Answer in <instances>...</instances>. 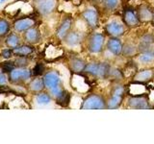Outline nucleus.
Masks as SVG:
<instances>
[{
	"label": "nucleus",
	"instance_id": "f257e3e1",
	"mask_svg": "<svg viewBox=\"0 0 154 144\" xmlns=\"http://www.w3.org/2000/svg\"><path fill=\"white\" fill-rule=\"evenodd\" d=\"M111 66L107 62H90L86 64L84 72L91 74L96 78H107L110 74Z\"/></svg>",
	"mask_w": 154,
	"mask_h": 144
},
{
	"label": "nucleus",
	"instance_id": "f03ea898",
	"mask_svg": "<svg viewBox=\"0 0 154 144\" xmlns=\"http://www.w3.org/2000/svg\"><path fill=\"white\" fill-rule=\"evenodd\" d=\"M83 110H104L107 109V102L102 96L98 94H91L87 96L83 101L82 107Z\"/></svg>",
	"mask_w": 154,
	"mask_h": 144
},
{
	"label": "nucleus",
	"instance_id": "7ed1b4c3",
	"mask_svg": "<svg viewBox=\"0 0 154 144\" xmlns=\"http://www.w3.org/2000/svg\"><path fill=\"white\" fill-rule=\"evenodd\" d=\"M32 75V72L24 68V67H17V68H14L9 73V79L12 83H19V82H24L30 79Z\"/></svg>",
	"mask_w": 154,
	"mask_h": 144
},
{
	"label": "nucleus",
	"instance_id": "20e7f679",
	"mask_svg": "<svg viewBox=\"0 0 154 144\" xmlns=\"http://www.w3.org/2000/svg\"><path fill=\"white\" fill-rule=\"evenodd\" d=\"M104 40H105V38L102 34H98V33L94 34L89 40V43H88L89 51L91 53H94V54L100 53L103 49Z\"/></svg>",
	"mask_w": 154,
	"mask_h": 144
},
{
	"label": "nucleus",
	"instance_id": "39448f33",
	"mask_svg": "<svg viewBox=\"0 0 154 144\" xmlns=\"http://www.w3.org/2000/svg\"><path fill=\"white\" fill-rule=\"evenodd\" d=\"M123 21L124 24L127 27L133 28V27H137L140 25V19L138 17V14L133 11V9L131 8H126L124 9L123 12Z\"/></svg>",
	"mask_w": 154,
	"mask_h": 144
},
{
	"label": "nucleus",
	"instance_id": "423d86ee",
	"mask_svg": "<svg viewBox=\"0 0 154 144\" xmlns=\"http://www.w3.org/2000/svg\"><path fill=\"white\" fill-rule=\"evenodd\" d=\"M128 105L130 108L138 110H146L149 108L148 98H146L144 95L132 96L131 98L128 99Z\"/></svg>",
	"mask_w": 154,
	"mask_h": 144
},
{
	"label": "nucleus",
	"instance_id": "0eeeda50",
	"mask_svg": "<svg viewBox=\"0 0 154 144\" xmlns=\"http://www.w3.org/2000/svg\"><path fill=\"white\" fill-rule=\"evenodd\" d=\"M43 81H45V88H48L49 90L56 88L58 86H61L60 75L55 71L47 72V73L45 75V77H43Z\"/></svg>",
	"mask_w": 154,
	"mask_h": 144
},
{
	"label": "nucleus",
	"instance_id": "6e6552de",
	"mask_svg": "<svg viewBox=\"0 0 154 144\" xmlns=\"http://www.w3.org/2000/svg\"><path fill=\"white\" fill-rule=\"evenodd\" d=\"M57 0H38L37 7L42 14H49L56 8Z\"/></svg>",
	"mask_w": 154,
	"mask_h": 144
},
{
	"label": "nucleus",
	"instance_id": "1a4fd4ad",
	"mask_svg": "<svg viewBox=\"0 0 154 144\" xmlns=\"http://www.w3.org/2000/svg\"><path fill=\"white\" fill-rule=\"evenodd\" d=\"M106 32L111 37L118 38L122 36L124 34V26L123 24L119 23L118 21H111L106 25Z\"/></svg>",
	"mask_w": 154,
	"mask_h": 144
},
{
	"label": "nucleus",
	"instance_id": "9d476101",
	"mask_svg": "<svg viewBox=\"0 0 154 144\" xmlns=\"http://www.w3.org/2000/svg\"><path fill=\"white\" fill-rule=\"evenodd\" d=\"M82 17L84 18L86 23L91 28H94L98 24V14L94 9H87L82 13Z\"/></svg>",
	"mask_w": 154,
	"mask_h": 144
},
{
	"label": "nucleus",
	"instance_id": "9b49d317",
	"mask_svg": "<svg viewBox=\"0 0 154 144\" xmlns=\"http://www.w3.org/2000/svg\"><path fill=\"white\" fill-rule=\"evenodd\" d=\"M138 17L141 22H148L153 20L154 12L147 5H141L138 9Z\"/></svg>",
	"mask_w": 154,
	"mask_h": 144
},
{
	"label": "nucleus",
	"instance_id": "f8f14e48",
	"mask_svg": "<svg viewBox=\"0 0 154 144\" xmlns=\"http://www.w3.org/2000/svg\"><path fill=\"white\" fill-rule=\"evenodd\" d=\"M71 26H72V18L69 16L65 18L64 20L62 21L61 25L59 26V28H58V30H57V33H56L57 37L59 38L60 40L65 38L67 34L69 33Z\"/></svg>",
	"mask_w": 154,
	"mask_h": 144
},
{
	"label": "nucleus",
	"instance_id": "ddd939ff",
	"mask_svg": "<svg viewBox=\"0 0 154 144\" xmlns=\"http://www.w3.org/2000/svg\"><path fill=\"white\" fill-rule=\"evenodd\" d=\"M122 43L118 38H109V40L107 42V48L108 50L112 53V54L119 56V54H122Z\"/></svg>",
	"mask_w": 154,
	"mask_h": 144
},
{
	"label": "nucleus",
	"instance_id": "4468645a",
	"mask_svg": "<svg viewBox=\"0 0 154 144\" xmlns=\"http://www.w3.org/2000/svg\"><path fill=\"white\" fill-rule=\"evenodd\" d=\"M35 21L32 18H21L18 19L14 24V28L17 32H25L28 29L32 28Z\"/></svg>",
	"mask_w": 154,
	"mask_h": 144
},
{
	"label": "nucleus",
	"instance_id": "2eb2a0df",
	"mask_svg": "<svg viewBox=\"0 0 154 144\" xmlns=\"http://www.w3.org/2000/svg\"><path fill=\"white\" fill-rule=\"evenodd\" d=\"M147 92V89L143 83H140V82H134L132 85H130L128 88V93L132 96H140L144 95Z\"/></svg>",
	"mask_w": 154,
	"mask_h": 144
},
{
	"label": "nucleus",
	"instance_id": "dca6fc26",
	"mask_svg": "<svg viewBox=\"0 0 154 144\" xmlns=\"http://www.w3.org/2000/svg\"><path fill=\"white\" fill-rule=\"evenodd\" d=\"M154 77V71L152 69H143L137 72V74L134 76L135 82H140V83H146L150 81Z\"/></svg>",
	"mask_w": 154,
	"mask_h": 144
},
{
	"label": "nucleus",
	"instance_id": "f3484780",
	"mask_svg": "<svg viewBox=\"0 0 154 144\" xmlns=\"http://www.w3.org/2000/svg\"><path fill=\"white\" fill-rule=\"evenodd\" d=\"M86 64H87L86 62L83 60L79 59V58H73V59H71L69 62L70 70L75 74L82 73V72L85 70Z\"/></svg>",
	"mask_w": 154,
	"mask_h": 144
},
{
	"label": "nucleus",
	"instance_id": "a211bd4d",
	"mask_svg": "<svg viewBox=\"0 0 154 144\" xmlns=\"http://www.w3.org/2000/svg\"><path fill=\"white\" fill-rule=\"evenodd\" d=\"M64 40L69 46H75V45H78L81 42L82 37L80 35V33L78 32H69Z\"/></svg>",
	"mask_w": 154,
	"mask_h": 144
},
{
	"label": "nucleus",
	"instance_id": "6ab92c4d",
	"mask_svg": "<svg viewBox=\"0 0 154 144\" xmlns=\"http://www.w3.org/2000/svg\"><path fill=\"white\" fill-rule=\"evenodd\" d=\"M41 34L36 28H30L28 29L25 33V40L29 43H36L40 40Z\"/></svg>",
	"mask_w": 154,
	"mask_h": 144
},
{
	"label": "nucleus",
	"instance_id": "aec40b11",
	"mask_svg": "<svg viewBox=\"0 0 154 144\" xmlns=\"http://www.w3.org/2000/svg\"><path fill=\"white\" fill-rule=\"evenodd\" d=\"M154 42V37L150 34H147V35H144L141 38V42H140L139 45V49L142 52L146 51L149 49V47L151 46V44Z\"/></svg>",
	"mask_w": 154,
	"mask_h": 144
},
{
	"label": "nucleus",
	"instance_id": "412c9836",
	"mask_svg": "<svg viewBox=\"0 0 154 144\" xmlns=\"http://www.w3.org/2000/svg\"><path fill=\"white\" fill-rule=\"evenodd\" d=\"M14 53L17 56H21V57H26L28 55H30L33 53L34 48L31 45H20V46H17L16 48L13 49Z\"/></svg>",
	"mask_w": 154,
	"mask_h": 144
},
{
	"label": "nucleus",
	"instance_id": "4be33fe9",
	"mask_svg": "<svg viewBox=\"0 0 154 144\" xmlns=\"http://www.w3.org/2000/svg\"><path fill=\"white\" fill-rule=\"evenodd\" d=\"M140 62L143 64H150L154 62V49H148L146 51H143L141 53L139 57Z\"/></svg>",
	"mask_w": 154,
	"mask_h": 144
},
{
	"label": "nucleus",
	"instance_id": "5701e85b",
	"mask_svg": "<svg viewBox=\"0 0 154 144\" xmlns=\"http://www.w3.org/2000/svg\"><path fill=\"white\" fill-rule=\"evenodd\" d=\"M122 101H123L122 95H112V97L107 101V109H111V110L118 109L122 105Z\"/></svg>",
	"mask_w": 154,
	"mask_h": 144
},
{
	"label": "nucleus",
	"instance_id": "b1692460",
	"mask_svg": "<svg viewBox=\"0 0 154 144\" xmlns=\"http://www.w3.org/2000/svg\"><path fill=\"white\" fill-rule=\"evenodd\" d=\"M45 88V81L41 78L34 79L30 84V89L34 91V92H40V91H42Z\"/></svg>",
	"mask_w": 154,
	"mask_h": 144
},
{
	"label": "nucleus",
	"instance_id": "393cba45",
	"mask_svg": "<svg viewBox=\"0 0 154 144\" xmlns=\"http://www.w3.org/2000/svg\"><path fill=\"white\" fill-rule=\"evenodd\" d=\"M36 102L38 105H40V106L48 105L51 102V96L48 93H45V92L38 93L36 96Z\"/></svg>",
	"mask_w": 154,
	"mask_h": 144
},
{
	"label": "nucleus",
	"instance_id": "a878e982",
	"mask_svg": "<svg viewBox=\"0 0 154 144\" xmlns=\"http://www.w3.org/2000/svg\"><path fill=\"white\" fill-rule=\"evenodd\" d=\"M19 42H20V40H19L18 36L16 35V34H11V35H9V37L6 38V44L9 47L13 48V49L19 45Z\"/></svg>",
	"mask_w": 154,
	"mask_h": 144
},
{
	"label": "nucleus",
	"instance_id": "bb28decb",
	"mask_svg": "<svg viewBox=\"0 0 154 144\" xmlns=\"http://www.w3.org/2000/svg\"><path fill=\"white\" fill-rule=\"evenodd\" d=\"M137 52V48L135 47L134 45L132 44H125L123 47H122V54L126 57H131L133 55L136 54Z\"/></svg>",
	"mask_w": 154,
	"mask_h": 144
},
{
	"label": "nucleus",
	"instance_id": "cd10ccee",
	"mask_svg": "<svg viewBox=\"0 0 154 144\" xmlns=\"http://www.w3.org/2000/svg\"><path fill=\"white\" fill-rule=\"evenodd\" d=\"M69 102H70V94L67 91H65V93L59 99H57V103L63 106V107H66L69 104Z\"/></svg>",
	"mask_w": 154,
	"mask_h": 144
},
{
	"label": "nucleus",
	"instance_id": "c85d7f7f",
	"mask_svg": "<svg viewBox=\"0 0 154 144\" xmlns=\"http://www.w3.org/2000/svg\"><path fill=\"white\" fill-rule=\"evenodd\" d=\"M10 30V25L9 22L5 19L1 18L0 19V37L5 36Z\"/></svg>",
	"mask_w": 154,
	"mask_h": 144
},
{
	"label": "nucleus",
	"instance_id": "c756f323",
	"mask_svg": "<svg viewBox=\"0 0 154 144\" xmlns=\"http://www.w3.org/2000/svg\"><path fill=\"white\" fill-rule=\"evenodd\" d=\"M43 71H45V66H43V64H41V62H38V64H37L35 67L33 68L32 74L35 76H40L43 73Z\"/></svg>",
	"mask_w": 154,
	"mask_h": 144
},
{
	"label": "nucleus",
	"instance_id": "7c9ffc66",
	"mask_svg": "<svg viewBox=\"0 0 154 144\" xmlns=\"http://www.w3.org/2000/svg\"><path fill=\"white\" fill-rule=\"evenodd\" d=\"M119 0H105V7L108 10H115L118 7Z\"/></svg>",
	"mask_w": 154,
	"mask_h": 144
},
{
	"label": "nucleus",
	"instance_id": "2f4dec72",
	"mask_svg": "<svg viewBox=\"0 0 154 144\" xmlns=\"http://www.w3.org/2000/svg\"><path fill=\"white\" fill-rule=\"evenodd\" d=\"M14 64L17 65L18 67H24L28 64V60L26 59V57L18 56L17 59H16V61H14Z\"/></svg>",
	"mask_w": 154,
	"mask_h": 144
},
{
	"label": "nucleus",
	"instance_id": "473e14b6",
	"mask_svg": "<svg viewBox=\"0 0 154 144\" xmlns=\"http://www.w3.org/2000/svg\"><path fill=\"white\" fill-rule=\"evenodd\" d=\"M124 88L122 86H116L112 89V95H124Z\"/></svg>",
	"mask_w": 154,
	"mask_h": 144
},
{
	"label": "nucleus",
	"instance_id": "72a5a7b5",
	"mask_svg": "<svg viewBox=\"0 0 154 144\" xmlns=\"http://www.w3.org/2000/svg\"><path fill=\"white\" fill-rule=\"evenodd\" d=\"M14 68H16V64H13V62H4V64H2V70L4 72H11Z\"/></svg>",
	"mask_w": 154,
	"mask_h": 144
},
{
	"label": "nucleus",
	"instance_id": "f704fd0d",
	"mask_svg": "<svg viewBox=\"0 0 154 144\" xmlns=\"http://www.w3.org/2000/svg\"><path fill=\"white\" fill-rule=\"evenodd\" d=\"M13 52H14L13 50L7 48V49H4V50L1 51V56L3 58H5V59H10V58H11L12 55H13Z\"/></svg>",
	"mask_w": 154,
	"mask_h": 144
},
{
	"label": "nucleus",
	"instance_id": "c9c22d12",
	"mask_svg": "<svg viewBox=\"0 0 154 144\" xmlns=\"http://www.w3.org/2000/svg\"><path fill=\"white\" fill-rule=\"evenodd\" d=\"M7 82H8V77H7V75L2 73V72H0V86L6 85Z\"/></svg>",
	"mask_w": 154,
	"mask_h": 144
},
{
	"label": "nucleus",
	"instance_id": "e433bc0d",
	"mask_svg": "<svg viewBox=\"0 0 154 144\" xmlns=\"http://www.w3.org/2000/svg\"><path fill=\"white\" fill-rule=\"evenodd\" d=\"M5 1H6V0H0V4L3 3V2H5Z\"/></svg>",
	"mask_w": 154,
	"mask_h": 144
},
{
	"label": "nucleus",
	"instance_id": "4c0bfd02",
	"mask_svg": "<svg viewBox=\"0 0 154 144\" xmlns=\"http://www.w3.org/2000/svg\"><path fill=\"white\" fill-rule=\"evenodd\" d=\"M94 1H99V0H94Z\"/></svg>",
	"mask_w": 154,
	"mask_h": 144
},
{
	"label": "nucleus",
	"instance_id": "58836bf2",
	"mask_svg": "<svg viewBox=\"0 0 154 144\" xmlns=\"http://www.w3.org/2000/svg\"><path fill=\"white\" fill-rule=\"evenodd\" d=\"M153 23H154V18H153Z\"/></svg>",
	"mask_w": 154,
	"mask_h": 144
}]
</instances>
